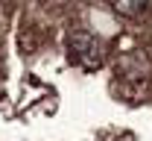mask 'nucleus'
Here are the masks:
<instances>
[{"mask_svg": "<svg viewBox=\"0 0 152 141\" xmlns=\"http://www.w3.org/2000/svg\"><path fill=\"white\" fill-rule=\"evenodd\" d=\"M111 6H114V12L120 18H143V15L152 12L149 0H114Z\"/></svg>", "mask_w": 152, "mask_h": 141, "instance_id": "f03ea898", "label": "nucleus"}, {"mask_svg": "<svg viewBox=\"0 0 152 141\" xmlns=\"http://www.w3.org/2000/svg\"><path fill=\"white\" fill-rule=\"evenodd\" d=\"M67 50H70V59L85 71H94L102 65V44L96 35L85 32V30H76L67 35Z\"/></svg>", "mask_w": 152, "mask_h": 141, "instance_id": "f257e3e1", "label": "nucleus"}]
</instances>
